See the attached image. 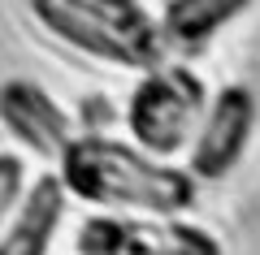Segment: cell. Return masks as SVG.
<instances>
[{
  "instance_id": "1",
  "label": "cell",
  "mask_w": 260,
  "mask_h": 255,
  "mask_svg": "<svg viewBox=\"0 0 260 255\" xmlns=\"http://www.w3.org/2000/svg\"><path fill=\"white\" fill-rule=\"evenodd\" d=\"M56 177L65 195L109 212L182 216L200 203V182L186 169L95 130L70 138V147L56 160Z\"/></svg>"
},
{
  "instance_id": "2",
  "label": "cell",
  "mask_w": 260,
  "mask_h": 255,
  "mask_svg": "<svg viewBox=\"0 0 260 255\" xmlns=\"http://www.w3.org/2000/svg\"><path fill=\"white\" fill-rule=\"evenodd\" d=\"M26 9L65 48L117 69L148 74L169 52L156 13L143 0H26Z\"/></svg>"
},
{
  "instance_id": "3",
  "label": "cell",
  "mask_w": 260,
  "mask_h": 255,
  "mask_svg": "<svg viewBox=\"0 0 260 255\" xmlns=\"http://www.w3.org/2000/svg\"><path fill=\"white\" fill-rule=\"evenodd\" d=\"M208 108V87L204 78L182 61H160L156 69L139 74V82L126 95V130L130 143L143 147L148 156H178L191 143L195 126Z\"/></svg>"
},
{
  "instance_id": "4",
  "label": "cell",
  "mask_w": 260,
  "mask_h": 255,
  "mask_svg": "<svg viewBox=\"0 0 260 255\" xmlns=\"http://www.w3.org/2000/svg\"><path fill=\"white\" fill-rule=\"evenodd\" d=\"M78 255H225L208 229L182 216L100 212L78 225Z\"/></svg>"
},
{
  "instance_id": "5",
  "label": "cell",
  "mask_w": 260,
  "mask_h": 255,
  "mask_svg": "<svg viewBox=\"0 0 260 255\" xmlns=\"http://www.w3.org/2000/svg\"><path fill=\"white\" fill-rule=\"evenodd\" d=\"M256 121H260V104H256L251 87L230 82L217 95H208V108H204V117H200V126L191 134L186 173L195 182H225L239 169V160L247 156Z\"/></svg>"
},
{
  "instance_id": "6",
  "label": "cell",
  "mask_w": 260,
  "mask_h": 255,
  "mask_svg": "<svg viewBox=\"0 0 260 255\" xmlns=\"http://www.w3.org/2000/svg\"><path fill=\"white\" fill-rule=\"evenodd\" d=\"M0 126L9 130L26 152L44 156V160H61V152L74 138L70 113L30 78H5L0 82Z\"/></svg>"
},
{
  "instance_id": "7",
  "label": "cell",
  "mask_w": 260,
  "mask_h": 255,
  "mask_svg": "<svg viewBox=\"0 0 260 255\" xmlns=\"http://www.w3.org/2000/svg\"><path fill=\"white\" fill-rule=\"evenodd\" d=\"M65 186L56 173H39L22 191L13 216L0 229V255H48L52 238L65 221Z\"/></svg>"
},
{
  "instance_id": "8",
  "label": "cell",
  "mask_w": 260,
  "mask_h": 255,
  "mask_svg": "<svg viewBox=\"0 0 260 255\" xmlns=\"http://www.w3.org/2000/svg\"><path fill=\"white\" fill-rule=\"evenodd\" d=\"M251 9V0H165L160 9V39L165 48L182 56L204 52L230 22H239Z\"/></svg>"
},
{
  "instance_id": "9",
  "label": "cell",
  "mask_w": 260,
  "mask_h": 255,
  "mask_svg": "<svg viewBox=\"0 0 260 255\" xmlns=\"http://www.w3.org/2000/svg\"><path fill=\"white\" fill-rule=\"evenodd\" d=\"M22 191H26V164H22V156L0 152V229H5V221L13 216Z\"/></svg>"
}]
</instances>
